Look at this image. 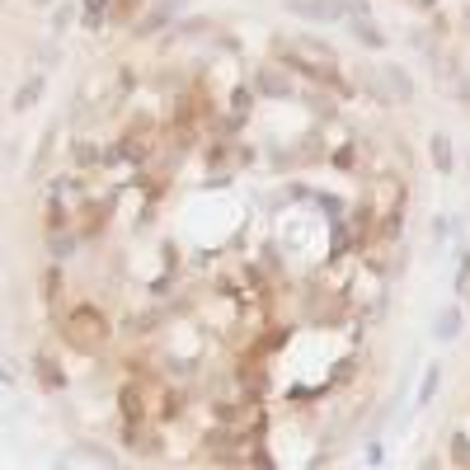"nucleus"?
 <instances>
[{"label": "nucleus", "instance_id": "obj_1", "mask_svg": "<svg viewBox=\"0 0 470 470\" xmlns=\"http://www.w3.org/2000/svg\"><path fill=\"white\" fill-rule=\"evenodd\" d=\"M66 339L76 343V348H85V353H94V348H104L108 339V325H104V315L94 311V306H80L71 320H66Z\"/></svg>", "mask_w": 470, "mask_h": 470}, {"label": "nucleus", "instance_id": "obj_3", "mask_svg": "<svg viewBox=\"0 0 470 470\" xmlns=\"http://www.w3.org/2000/svg\"><path fill=\"white\" fill-rule=\"evenodd\" d=\"M259 90H263V94H287V90H292V80L283 76V71H273V66H268V71L259 76Z\"/></svg>", "mask_w": 470, "mask_h": 470}, {"label": "nucleus", "instance_id": "obj_6", "mask_svg": "<svg viewBox=\"0 0 470 470\" xmlns=\"http://www.w3.org/2000/svg\"><path fill=\"white\" fill-rule=\"evenodd\" d=\"M433 156H438V165H442V170H451V151H447V141H442V136L433 141Z\"/></svg>", "mask_w": 470, "mask_h": 470}, {"label": "nucleus", "instance_id": "obj_2", "mask_svg": "<svg viewBox=\"0 0 470 470\" xmlns=\"http://www.w3.org/2000/svg\"><path fill=\"white\" fill-rule=\"evenodd\" d=\"M146 400H151V381H127V386H123V395H118L123 418H127V423H141V418L151 414V405H146Z\"/></svg>", "mask_w": 470, "mask_h": 470}, {"label": "nucleus", "instance_id": "obj_7", "mask_svg": "<svg viewBox=\"0 0 470 470\" xmlns=\"http://www.w3.org/2000/svg\"><path fill=\"white\" fill-rule=\"evenodd\" d=\"M418 470H438V461H433V456H428V461H423V466H418Z\"/></svg>", "mask_w": 470, "mask_h": 470}, {"label": "nucleus", "instance_id": "obj_5", "mask_svg": "<svg viewBox=\"0 0 470 470\" xmlns=\"http://www.w3.org/2000/svg\"><path fill=\"white\" fill-rule=\"evenodd\" d=\"M438 381H442V371H438V367H428V376H423V386H418V405H428V400H433Z\"/></svg>", "mask_w": 470, "mask_h": 470}, {"label": "nucleus", "instance_id": "obj_4", "mask_svg": "<svg viewBox=\"0 0 470 470\" xmlns=\"http://www.w3.org/2000/svg\"><path fill=\"white\" fill-rule=\"evenodd\" d=\"M456 329H461V311H442L438 315V339H456Z\"/></svg>", "mask_w": 470, "mask_h": 470}]
</instances>
